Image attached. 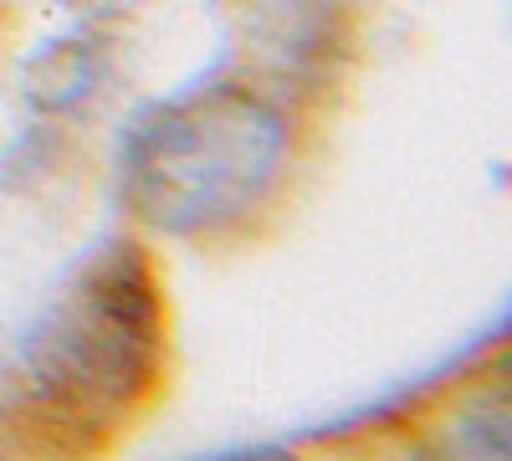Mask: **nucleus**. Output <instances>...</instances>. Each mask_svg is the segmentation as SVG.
Instances as JSON below:
<instances>
[]
</instances>
